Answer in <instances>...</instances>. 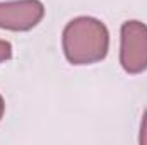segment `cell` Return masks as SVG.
Segmentation results:
<instances>
[{
  "label": "cell",
  "instance_id": "6da1fadb",
  "mask_svg": "<svg viewBox=\"0 0 147 145\" xmlns=\"http://www.w3.org/2000/svg\"><path fill=\"white\" fill-rule=\"evenodd\" d=\"M108 31L103 22L92 17H77L63 31V51L74 65L99 62L108 53Z\"/></svg>",
  "mask_w": 147,
  "mask_h": 145
},
{
  "label": "cell",
  "instance_id": "5b68a950",
  "mask_svg": "<svg viewBox=\"0 0 147 145\" xmlns=\"http://www.w3.org/2000/svg\"><path fill=\"white\" fill-rule=\"evenodd\" d=\"M140 142L147 144V111L144 113V121H142V128H140Z\"/></svg>",
  "mask_w": 147,
  "mask_h": 145
},
{
  "label": "cell",
  "instance_id": "277c9868",
  "mask_svg": "<svg viewBox=\"0 0 147 145\" xmlns=\"http://www.w3.org/2000/svg\"><path fill=\"white\" fill-rule=\"evenodd\" d=\"M10 56H12V44L9 41L0 39V63L5 62V60H9Z\"/></svg>",
  "mask_w": 147,
  "mask_h": 145
},
{
  "label": "cell",
  "instance_id": "3957f363",
  "mask_svg": "<svg viewBox=\"0 0 147 145\" xmlns=\"http://www.w3.org/2000/svg\"><path fill=\"white\" fill-rule=\"evenodd\" d=\"M45 15L39 0H17L0 3V28L10 31H29Z\"/></svg>",
  "mask_w": 147,
  "mask_h": 145
},
{
  "label": "cell",
  "instance_id": "7a4b0ae2",
  "mask_svg": "<svg viewBox=\"0 0 147 145\" xmlns=\"http://www.w3.org/2000/svg\"><path fill=\"white\" fill-rule=\"evenodd\" d=\"M120 62L125 72L140 73L147 68V26L128 21L121 26Z\"/></svg>",
  "mask_w": 147,
  "mask_h": 145
},
{
  "label": "cell",
  "instance_id": "8992f818",
  "mask_svg": "<svg viewBox=\"0 0 147 145\" xmlns=\"http://www.w3.org/2000/svg\"><path fill=\"white\" fill-rule=\"evenodd\" d=\"M3 109H5V104H3V99H2V96H0V119H2V116H3Z\"/></svg>",
  "mask_w": 147,
  "mask_h": 145
}]
</instances>
